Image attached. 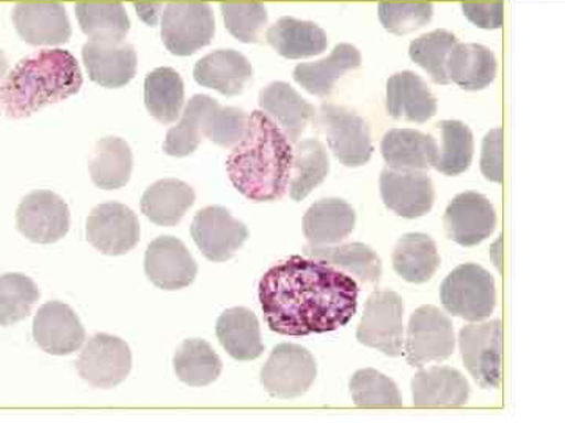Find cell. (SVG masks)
Wrapping results in <instances>:
<instances>
[{
	"instance_id": "1",
	"label": "cell",
	"mask_w": 565,
	"mask_h": 423,
	"mask_svg": "<svg viewBox=\"0 0 565 423\" xmlns=\"http://www.w3.org/2000/svg\"><path fill=\"white\" fill-rule=\"evenodd\" d=\"M258 293L267 325L282 336L337 332L352 321L359 306V284L352 276L302 256L267 270Z\"/></svg>"
},
{
	"instance_id": "2",
	"label": "cell",
	"mask_w": 565,
	"mask_h": 423,
	"mask_svg": "<svg viewBox=\"0 0 565 423\" xmlns=\"http://www.w3.org/2000/svg\"><path fill=\"white\" fill-rule=\"evenodd\" d=\"M292 158V143L277 122L255 110L248 115L244 139L226 159V172L236 191L250 202H278L288 192Z\"/></svg>"
},
{
	"instance_id": "3",
	"label": "cell",
	"mask_w": 565,
	"mask_h": 423,
	"mask_svg": "<svg viewBox=\"0 0 565 423\" xmlns=\"http://www.w3.org/2000/svg\"><path fill=\"white\" fill-rule=\"evenodd\" d=\"M84 84L70 51L43 50L22 58L0 84V113L11 120L28 118L43 107L66 101Z\"/></svg>"
},
{
	"instance_id": "4",
	"label": "cell",
	"mask_w": 565,
	"mask_h": 423,
	"mask_svg": "<svg viewBox=\"0 0 565 423\" xmlns=\"http://www.w3.org/2000/svg\"><path fill=\"white\" fill-rule=\"evenodd\" d=\"M315 126L326 135L330 151L344 166L366 165L373 158L370 126L355 111L334 104H322L316 111Z\"/></svg>"
},
{
	"instance_id": "5",
	"label": "cell",
	"mask_w": 565,
	"mask_h": 423,
	"mask_svg": "<svg viewBox=\"0 0 565 423\" xmlns=\"http://www.w3.org/2000/svg\"><path fill=\"white\" fill-rule=\"evenodd\" d=\"M441 303L449 314L468 322L489 318L497 306L492 274L476 263H463L441 285Z\"/></svg>"
},
{
	"instance_id": "6",
	"label": "cell",
	"mask_w": 565,
	"mask_h": 423,
	"mask_svg": "<svg viewBox=\"0 0 565 423\" xmlns=\"http://www.w3.org/2000/svg\"><path fill=\"white\" fill-rule=\"evenodd\" d=\"M215 35V18L207 2H170L163 7L161 36L170 54L189 57Z\"/></svg>"
},
{
	"instance_id": "7",
	"label": "cell",
	"mask_w": 565,
	"mask_h": 423,
	"mask_svg": "<svg viewBox=\"0 0 565 423\" xmlns=\"http://www.w3.org/2000/svg\"><path fill=\"white\" fill-rule=\"evenodd\" d=\"M356 339L392 358L404 355V302L396 292L377 291L367 299Z\"/></svg>"
},
{
	"instance_id": "8",
	"label": "cell",
	"mask_w": 565,
	"mask_h": 423,
	"mask_svg": "<svg viewBox=\"0 0 565 423\" xmlns=\"http://www.w3.org/2000/svg\"><path fill=\"white\" fill-rule=\"evenodd\" d=\"M465 367L482 389H494L503 372V323L473 322L459 334Z\"/></svg>"
},
{
	"instance_id": "9",
	"label": "cell",
	"mask_w": 565,
	"mask_h": 423,
	"mask_svg": "<svg viewBox=\"0 0 565 423\" xmlns=\"http://www.w3.org/2000/svg\"><path fill=\"white\" fill-rule=\"evenodd\" d=\"M455 347V326L438 307L422 306L411 315L405 340V358L411 366L445 361Z\"/></svg>"
},
{
	"instance_id": "10",
	"label": "cell",
	"mask_w": 565,
	"mask_h": 423,
	"mask_svg": "<svg viewBox=\"0 0 565 423\" xmlns=\"http://www.w3.org/2000/svg\"><path fill=\"white\" fill-rule=\"evenodd\" d=\"M318 375L313 355L296 344H280L262 370V383L275 399H297L308 392Z\"/></svg>"
},
{
	"instance_id": "11",
	"label": "cell",
	"mask_w": 565,
	"mask_h": 423,
	"mask_svg": "<svg viewBox=\"0 0 565 423\" xmlns=\"http://www.w3.org/2000/svg\"><path fill=\"white\" fill-rule=\"evenodd\" d=\"M76 367L82 380L92 388H115L131 373V348L120 337L95 334L82 348Z\"/></svg>"
},
{
	"instance_id": "12",
	"label": "cell",
	"mask_w": 565,
	"mask_h": 423,
	"mask_svg": "<svg viewBox=\"0 0 565 423\" xmlns=\"http://www.w3.org/2000/svg\"><path fill=\"white\" fill-rule=\"evenodd\" d=\"M70 221L68 204L54 192L29 193L18 206V231L33 243L58 242L68 234Z\"/></svg>"
},
{
	"instance_id": "13",
	"label": "cell",
	"mask_w": 565,
	"mask_h": 423,
	"mask_svg": "<svg viewBox=\"0 0 565 423\" xmlns=\"http://www.w3.org/2000/svg\"><path fill=\"white\" fill-rule=\"evenodd\" d=\"M193 242L211 262H225L248 239V229L222 206H207L196 212L191 228Z\"/></svg>"
},
{
	"instance_id": "14",
	"label": "cell",
	"mask_w": 565,
	"mask_h": 423,
	"mask_svg": "<svg viewBox=\"0 0 565 423\" xmlns=\"http://www.w3.org/2000/svg\"><path fill=\"white\" fill-rule=\"evenodd\" d=\"M87 240L103 254H126L139 243V218L125 204H99L88 215Z\"/></svg>"
},
{
	"instance_id": "15",
	"label": "cell",
	"mask_w": 565,
	"mask_h": 423,
	"mask_svg": "<svg viewBox=\"0 0 565 423\" xmlns=\"http://www.w3.org/2000/svg\"><path fill=\"white\" fill-rule=\"evenodd\" d=\"M11 21L20 39L35 47L62 46L73 35L68 13L58 2L17 3Z\"/></svg>"
},
{
	"instance_id": "16",
	"label": "cell",
	"mask_w": 565,
	"mask_h": 423,
	"mask_svg": "<svg viewBox=\"0 0 565 423\" xmlns=\"http://www.w3.org/2000/svg\"><path fill=\"white\" fill-rule=\"evenodd\" d=\"M444 223L449 239L462 247H475L492 236L497 212L481 193L465 192L449 203Z\"/></svg>"
},
{
	"instance_id": "17",
	"label": "cell",
	"mask_w": 565,
	"mask_h": 423,
	"mask_svg": "<svg viewBox=\"0 0 565 423\" xmlns=\"http://www.w3.org/2000/svg\"><path fill=\"white\" fill-rule=\"evenodd\" d=\"M199 267L180 239L162 236L148 245L145 254V273L156 288L180 291L195 280Z\"/></svg>"
},
{
	"instance_id": "18",
	"label": "cell",
	"mask_w": 565,
	"mask_h": 423,
	"mask_svg": "<svg viewBox=\"0 0 565 423\" xmlns=\"http://www.w3.org/2000/svg\"><path fill=\"white\" fill-rule=\"evenodd\" d=\"M33 339L41 350L54 356L73 355L85 343L79 317L62 302L44 303L33 318Z\"/></svg>"
},
{
	"instance_id": "19",
	"label": "cell",
	"mask_w": 565,
	"mask_h": 423,
	"mask_svg": "<svg viewBox=\"0 0 565 423\" xmlns=\"http://www.w3.org/2000/svg\"><path fill=\"white\" fill-rule=\"evenodd\" d=\"M381 193L385 206L404 218L424 217L435 202L433 180L424 172L386 169L381 174Z\"/></svg>"
},
{
	"instance_id": "20",
	"label": "cell",
	"mask_w": 565,
	"mask_h": 423,
	"mask_svg": "<svg viewBox=\"0 0 565 423\" xmlns=\"http://www.w3.org/2000/svg\"><path fill=\"white\" fill-rule=\"evenodd\" d=\"M88 77L104 88H121L136 77L137 54L131 44L88 40L82 47Z\"/></svg>"
},
{
	"instance_id": "21",
	"label": "cell",
	"mask_w": 565,
	"mask_h": 423,
	"mask_svg": "<svg viewBox=\"0 0 565 423\" xmlns=\"http://www.w3.org/2000/svg\"><path fill=\"white\" fill-rule=\"evenodd\" d=\"M437 98L414 70L393 74L386 82V111L394 120L423 124L437 115Z\"/></svg>"
},
{
	"instance_id": "22",
	"label": "cell",
	"mask_w": 565,
	"mask_h": 423,
	"mask_svg": "<svg viewBox=\"0 0 565 423\" xmlns=\"http://www.w3.org/2000/svg\"><path fill=\"white\" fill-rule=\"evenodd\" d=\"M259 107L269 115L291 143H297L315 120L316 109L286 82H273L259 93Z\"/></svg>"
},
{
	"instance_id": "23",
	"label": "cell",
	"mask_w": 565,
	"mask_h": 423,
	"mask_svg": "<svg viewBox=\"0 0 565 423\" xmlns=\"http://www.w3.org/2000/svg\"><path fill=\"white\" fill-rule=\"evenodd\" d=\"M193 79L223 96H237L253 79V66L241 52L218 50L196 62Z\"/></svg>"
},
{
	"instance_id": "24",
	"label": "cell",
	"mask_w": 565,
	"mask_h": 423,
	"mask_svg": "<svg viewBox=\"0 0 565 423\" xmlns=\"http://www.w3.org/2000/svg\"><path fill=\"white\" fill-rule=\"evenodd\" d=\"M388 169L399 172H429L438 159V144L433 135L415 129H392L381 144Z\"/></svg>"
},
{
	"instance_id": "25",
	"label": "cell",
	"mask_w": 565,
	"mask_h": 423,
	"mask_svg": "<svg viewBox=\"0 0 565 423\" xmlns=\"http://www.w3.org/2000/svg\"><path fill=\"white\" fill-rule=\"evenodd\" d=\"M360 66H362V52L353 44L341 43L333 47L329 57L297 65L292 77L305 91L318 98H327L333 91L334 84L344 77V74L359 69Z\"/></svg>"
},
{
	"instance_id": "26",
	"label": "cell",
	"mask_w": 565,
	"mask_h": 423,
	"mask_svg": "<svg viewBox=\"0 0 565 423\" xmlns=\"http://www.w3.org/2000/svg\"><path fill=\"white\" fill-rule=\"evenodd\" d=\"M267 43L288 61L321 55L329 47V36L316 22L282 17L266 32Z\"/></svg>"
},
{
	"instance_id": "27",
	"label": "cell",
	"mask_w": 565,
	"mask_h": 423,
	"mask_svg": "<svg viewBox=\"0 0 565 423\" xmlns=\"http://www.w3.org/2000/svg\"><path fill=\"white\" fill-rule=\"evenodd\" d=\"M416 408H459L470 399V384L452 367L419 370L412 381Z\"/></svg>"
},
{
	"instance_id": "28",
	"label": "cell",
	"mask_w": 565,
	"mask_h": 423,
	"mask_svg": "<svg viewBox=\"0 0 565 423\" xmlns=\"http://www.w3.org/2000/svg\"><path fill=\"white\" fill-rule=\"evenodd\" d=\"M355 228V210L343 199L315 203L303 217V234L311 247L343 242Z\"/></svg>"
},
{
	"instance_id": "29",
	"label": "cell",
	"mask_w": 565,
	"mask_h": 423,
	"mask_svg": "<svg viewBox=\"0 0 565 423\" xmlns=\"http://www.w3.org/2000/svg\"><path fill=\"white\" fill-rule=\"evenodd\" d=\"M449 82L468 91L484 90L497 79V55L478 43H457L448 58Z\"/></svg>"
},
{
	"instance_id": "30",
	"label": "cell",
	"mask_w": 565,
	"mask_h": 423,
	"mask_svg": "<svg viewBox=\"0 0 565 423\" xmlns=\"http://www.w3.org/2000/svg\"><path fill=\"white\" fill-rule=\"evenodd\" d=\"M215 334L236 361H253L264 351L258 318L247 307H233L218 317Z\"/></svg>"
},
{
	"instance_id": "31",
	"label": "cell",
	"mask_w": 565,
	"mask_h": 423,
	"mask_svg": "<svg viewBox=\"0 0 565 423\" xmlns=\"http://www.w3.org/2000/svg\"><path fill=\"white\" fill-rule=\"evenodd\" d=\"M195 203L191 185L178 180L154 182L141 196V214L159 226H177Z\"/></svg>"
},
{
	"instance_id": "32",
	"label": "cell",
	"mask_w": 565,
	"mask_h": 423,
	"mask_svg": "<svg viewBox=\"0 0 565 423\" xmlns=\"http://www.w3.org/2000/svg\"><path fill=\"white\" fill-rule=\"evenodd\" d=\"M393 267L403 280L423 284L437 273L440 254L433 237L426 234H405L393 251Z\"/></svg>"
},
{
	"instance_id": "33",
	"label": "cell",
	"mask_w": 565,
	"mask_h": 423,
	"mask_svg": "<svg viewBox=\"0 0 565 423\" xmlns=\"http://www.w3.org/2000/svg\"><path fill=\"white\" fill-rule=\"evenodd\" d=\"M74 11L81 31L92 41L118 44L131 31V20L121 2H79Z\"/></svg>"
},
{
	"instance_id": "34",
	"label": "cell",
	"mask_w": 565,
	"mask_h": 423,
	"mask_svg": "<svg viewBox=\"0 0 565 423\" xmlns=\"http://www.w3.org/2000/svg\"><path fill=\"white\" fill-rule=\"evenodd\" d=\"M132 151L125 140L106 137L93 148L90 176L103 191H118L131 180Z\"/></svg>"
},
{
	"instance_id": "35",
	"label": "cell",
	"mask_w": 565,
	"mask_h": 423,
	"mask_svg": "<svg viewBox=\"0 0 565 423\" xmlns=\"http://www.w3.org/2000/svg\"><path fill=\"white\" fill-rule=\"evenodd\" d=\"M330 172V158L321 141H297L294 148L292 172L288 191L294 202H303L316 187L326 181Z\"/></svg>"
},
{
	"instance_id": "36",
	"label": "cell",
	"mask_w": 565,
	"mask_h": 423,
	"mask_svg": "<svg viewBox=\"0 0 565 423\" xmlns=\"http://www.w3.org/2000/svg\"><path fill=\"white\" fill-rule=\"evenodd\" d=\"M145 106L161 124H172L184 107V82L173 68L151 70L145 79Z\"/></svg>"
},
{
	"instance_id": "37",
	"label": "cell",
	"mask_w": 565,
	"mask_h": 423,
	"mask_svg": "<svg viewBox=\"0 0 565 423\" xmlns=\"http://www.w3.org/2000/svg\"><path fill=\"white\" fill-rule=\"evenodd\" d=\"M310 258L321 259V261L337 267L338 270H344L349 274L359 278L363 282L381 281L382 261L373 248L364 243H344L326 245V247L305 248Z\"/></svg>"
},
{
	"instance_id": "38",
	"label": "cell",
	"mask_w": 565,
	"mask_h": 423,
	"mask_svg": "<svg viewBox=\"0 0 565 423\" xmlns=\"http://www.w3.org/2000/svg\"><path fill=\"white\" fill-rule=\"evenodd\" d=\"M173 367L182 383L203 388L221 377L223 364L210 344L202 339H188L174 352Z\"/></svg>"
},
{
	"instance_id": "39",
	"label": "cell",
	"mask_w": 565,
	"mask_h": 423,
	"mask_svg": "<svg viewBox=\"0 0 565 423\" xmlns=\"http://www.w3.org/2000/svg\"><path fill=\"white\" fill-rule=\"evenodd\" d=\"M215 99L206 95H195L189 99L188 106L181 111V120L167 132L163 152L172 158H188L199 150L204 140L203 124L207 111Z\"/></svg>"
},
{
	"instance_id": "40",
	"label": "cell",
	"mask_w": 565,
	"mask_h": 423,
	"mask_svg": "<svg viewBox=\"0 0 565 423\" xmlns=\"http://www.w3.org/2000/svg\"><path fill=\"white\" fill-rule=\"evenodd\" d=\"M437 126L441 132V150H438L434 169L446 176H459L467 172L473 162V132L462 121L445 120Z\"/></svg>"
},
{
	"instance_id": "41",
	"label": "cell",
	"mask_w": 565,
	"mask_h": 423,
	"mask_svg": "<svg viewBox=\"0 0 565 423\" xmlns=\"http://www.w3.org/2000/svg\"><path fill=\"white\" fill-rule=\"evenodd\" d=\"M457 43L459 40L455 33L446 31V29H437V31L424 33L412 41L408 54L416 65L422 66L429 74L435 84L448 85L451 82H449L446 65H448L449 54L455 50Z\"/></svg>"
},
{
	"instance_id": "42",
	"label": "cell",
	"mask_w": 565,
	"mask_h": 423,
	"mask_svg": "<svg viewBox=\"0 0 565 423\" xmlns=\"http://www.w3.org/2000/svg\"><path fill=\"white\" fill-rule=\"evenodd\" d=\"M40 300L39 285L21 273L0 276V326H11L31 315Z\"/></svg>"
},
{
	"instance_id": "43",
	"label": "cell",
	"mask_w": 565,
	"mask_h": 423,
	"mask_svg": "<svg viewBox=\"0 0 565 423\" xmlns=\"http://www.w3.org/2000/svg\"><path fill=\"white\" fill-rule=\"evenodd\" d=\"M353 402L360 408H401L403 395L393 380L374 369H362L351 380Z\"/></svg>"
},
{
	"instance_id": "44",
	"label": "cell",
	"mask_w": 565,
	"mask_h": 423,
	"mask_svg": "<svg viewBox=\"0 0 565 423\" xmlns=\"http://www.w3.org/2000/svg\"><path fill=\"white\" fill-rule=\"evenodd\" d=\"M434 17L433 2H411V0H386L379 3V20L386 32L403 36L429 24Z\"/></svg>"
},
{
	"instance_id": "45",
	"label": "cell",
	"mask_w": 565,
	"mask_h": 423,
	"mask_svg": "<svg viewBox=\"0 0 565 423\" xmlns=\"http://www.w3.org/2000/svg\"><path fill=\"white\" fill-rule=\"evenodd\" d=\"M221 11L226 31L241 43H258L269 21L266 7L259 2H223Z\"/></svg>"
},
{
	"instance_id": "46",
	"label": "cell",
	"mask_w": 565,
	"mask_h": 423,
	"mask_svg": "<svg viewBox=\"0 0 565 423\" xmlns=\"http://www.w3.org/2000/svg\"><path fill=\"white\" fill-rule=\"evenodd\" d=\"M248 115L237 107H222L215 101L204 118V139L222 148H234L244 139Z\"/></svg>"
},
{
	"instance_id": "47",
	"label": "cell",
	"mask_w": 565,
	"mask_h": 423,
	"mask_svg": "<svg viewBox=\"0 0 565 423\" xmlns=\"http://www.w3.org/2000/svg\"><path fill=\"white\" fill-rule=\"evenodd\" d=\"M481 172L487 181L501 184L504 180V132L492 129L482 140Z\"/></svg>"
},
{
	"instance_id": "48",
	"label": "cell",
	"mask_w": 565,
	"mask_h": 423,
	"mask_svg": "<svg viewBox=\"0 0 565 423\" xmlns=\"http://www.w3.org/2000/svg\"><path fill=\"white\" fill-rule=\"evenodd\" d=\"M462 13L471 24L484 31H498L504 25L503 0H468L462 3Z\"/></svg>"
},
{
	"instance_id": "49",
	"label": "cell",
	"mask_w": 565,
	"mask_h": 423,
	"mask_svg": "<svg viewBox=\"0 0 565 423\" xmlns=\"http://www.w3.org/2000/svg\"><path fill=\"white\" fill-rule=\"evenodd\" d=\"M162 2H134V9L137 11V17L140 18L141 22L148 25V28H156L159 21L162 20L163 13Z\"/></svg>"
},
{
	"instance_id": "50",
	"label": "cell",
	"mask_w": 565,
	"mask_h": 423,
	"mask_svg": "<svg viewBox=\"0 0 565 423\" xmlns=\"http://www.w3.org/2000/svg\"><path fill=\"white\" fill-rule=\"evenodd\" d=\"M7 74H9V58L3 51H0V84L6 79Z\"/></svg>"
}]
</instances>
